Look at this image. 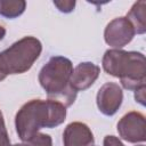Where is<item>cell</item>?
I'll return each instance as SVG.
<instances>
[{
    "label": "cell",
    "mask_w": 146,
    "mask_h": 146,
    "mask_svg": "<svg viewBox=\"0 0 146 146\" xmlns=\"http://www.w3.org/2000/svg\"><path fill=\"white\" fill-rule=\"evenodd\" d=\"M119 136L128 143H144L146 140V122L143 113L131 111L125 113L117 122Z\"/></svg>",
    "instance_id": "obj_5"
},
{
    "label": "cell",
    "mask_w": 146,
    "mask_h": 146,
    "mask_svg": "<svg viewBox=\"0 0 146 146\" xmlns=\"http://www.w3.org/2000/svg\"><path fill=\"white\" fill-rule=\"evenodd\" d=\"M123 102V91L122 88L115 82L104 83L96 96L97 107L106 116L114 115Z\"/></svg>",
    "instance_id": "obj_7"
},
{
    "label": "cell",
    "mask_w": 146,
    "mask_h": 146,
    "mask_svg": "<svg viewBox=\"0 0 146 146\" xmlns=\"http://www.w3.org/2000/svg\"><path fill=\"white\" fill-rule=\"evenodd\" d=\"M42 51V43L35 36H23L0 52V71L6 76L27 72Z\"/></svg>",
    "instance_id": "obj_4"
},
{
    "label": "cell",
    "mask_w": 146,
    "mask_h": 146,
    "mask_svg": "<svg viewBox=\"0 0 146 146\" xmlns=\"http://www.w3.org/2000/svg\"><path fill=\"white\" fill-rule=\"evenodd\" d=\"M6 78H7V76H6L5 74H2V73H1V71H0V82H1L2 80H5Z\"/></svg>",
    "instance_id": "obj_18"
},
{
    "label": "cell",
    "mask_w": 146,
    "mask_h": 146,
    "mask_svg": "<svg viewBox=\"0 0 146 146\" xmlns=\"http://www.w3.org/2000/svg\"><path fill=\"white\" fill-rule=\"evenodd\" d=\"M136 146H145L144 144H140V145H136Z\"/></svg>",
    "instance_id": "obj_19"
},
{
    "label": "cell",
    "mask_w": 146,
    "mask_h": 146,
    "mask_svg": "<svg viewBox=\"0 0 146 146\" xmlns=\"http://www.w3.org/2000/svg\"><path fill=\"white\" fill-rule=\"evenodd\" d=\"M54 5L57 7V9L62 13H65V14H68V13H72L75 8V5L76 2L74 0H55L54 1Z\"/></svg>",
    "instance_id": "obj_13"
},
{
    "label": "cell",
    "mask_w": 146,
    "mask_h": 146,
    "mask_svg": "<svg viewBox=\"0 0 146 146\" xmlns=\"http://www.w3.org/2000/svg\"><path fill=\"white\" fill-rule=\"evenodd\" d=\"M135 30L125 16L112 19L104 30V40L113 49H121L135 36Z\"/></svg>",
    "instance_id": "obj_6"
},
{
    "label": "cell",
    "mask_w": 146,
    "mask_h": 146,
    "mask_svg": "<svg viewBox=\"0 0 146 146\" xmlns=\"http://www.w3.org/2000/svg\"><path fill=\"white\" fill-rule=\"evenodd\" d=\"M102 65L107 74L119 78L127 90L135 91L146 83L145 56L139 51L108 49L103 56Z\"/></svg>",
    "instance_id": "obj_3"
},
{
    "label": "cell",
    "mask_w": 146,
    "mask_h": 146,
    "mask_svg": "<svg viewBox=\"0 0 146 146\" xmlns=\"http://www.w3.org/2000/svg\"><path fill=\"white\" fill-rule=\"evenodd\" d=\"M125 17L132 25L135 33L144 34L146 32V2L144 0L135 2Z\"/></svg>",
    "instance_id": "obj_10"
},
{
    "label": "cell",
    "mask_w": 146,
    "mask_h": 146,
    "mask_svg": "<svg viewBox=\"0 0 146 146\" xmlns=\"http://www.w3.org/2000/svg\"><path fill=\"white\" fill-rule=\"evenodd\" d=\"M64 146H94L95 138L91 129L83 122H71L63 132Z\"/></svg>",
    "instance_id": "obj_8"
},
{
    "label": "cell",
    "mask_w": 146,
    "mask_h": 146,
    "mask_svg": "<svg viewBox=\"0 0 146 146\" xmlns=\"http://www.w3.org/2000/svg\"><path fill=\"white\" fill-rule=\"evenodd\" d=\"M0 146H11L1 110H0Z\"/></svg>",
    "instance_id": "obj_14"
},
{
    "label": "cell",
    "mask_w": 146,
    "mask_h": 146,
    "mask_svg": "<svg viewBox=\"0 0 146 146\" xmlns=\"http://www.w3.org/2000/svg\"><path fill=\"white\" fill-rule=\"evenodd\" d=\"M11 146H52V139L49 135L39 132L33 138L19 144H14Z\"/></svg>",
    "instance_id": "obj_12"
},
{
    "label": "cell",
    "mask_w": 146,
    "mask_h": 146,
    "mask_svg": "<svg viewBox=\"0 0 146 146\" xmlns=\"http://www.w3.org/2000/svg\"><path fill=\"white\" fill-rule=\"evenodd\" d=\"M5 35H6V29L2 25H0V41L5 38Z\"/></svg>",
    "instance_id": "obj_17"
},
{
    "label": "cell",
    "mask_w": 146,
    "mask_h": 146,
    "mask_svg": "<svg viewBox=\"0 0 146 146\" xmlns=\"http://www.w3.org/2000/svg\"><path fill=\"white\" fill-rule=\"evenodd\" d=\"M26 8L24 0H0V16L6 18H16L21 16Z\"/></svg>",
    "instance_id": "obj_11"
},
{
    "label": "cell",
    "mask_w": 146,
    "mask_h": 146,
    "mask_svg": "<svg viewBox=\"0 0 146 146\" xmlns=\"http://www.w3.org/2000/svg\"><path fill=\"white\" fill-rule=\"evenodd\" d=\"M145 90H146V86L135 90V99L137 103H139L143 106H145Z\"/></svg>",
    "instance_id": "obj_16"
},
{
    "label": "cell",
    "mask_w": 146,
    "mask_h": 146,
    "mask_svg": "<svg viewBox=\"0 0 146 146\" xmlns=\"http://www.w3.org/2000/svg\"><path fill=\"white\" fill-rule=\"evenodd\" d=\"M66 119V107L51 99H31L15 115L16 132L22 141L33 138L42 128H55Z\"/></svg>",
    "instance_id": "obj_1"
},
{
    "label": "cell",
    "mask_w": 146,
    "mask_h": 146,
    "mask_svg": "<svg viewBox=\"0 0 146 146\" xmlns=\"http://www.w3.org/2000/svg\"><path fill=\"white\" fill-rule=\"evenodd\" d=\"M73 73L72 62L64 56L51 57L39 72L38 80L46 91L48 99L70 107L76 99L78 92L71 86Z\"/></svg>",
    "instance_id": "obj_2"
},
{
    "label": "cell",
    "mask_w": 146,
    "mask_h": 146,
    "mask_svg": "<svg viewBox=\"0 0 146 146\" xmlns=\"http://www.w3.org/2000/svg\"><path fill=\"white\" fill-rule=\"evenodd\" d=\"M100 74V67L91 62H82L73 70L71 76V86L78 91H83L90 88Z\"/></svg>",
    "instance_id": "obj_9"
},
{
    "label": "cell",
    "mask_w": 146,
    "mask_h": 146,
    "mask_svg": "<svg viewBox=\"0 0 146 146\" xmlns=\"http://www.w3.org/2000/svg\"><path fill=\"white\" fill-rule=\"evenodd\" d=\"M103 146H124V144L115 136L113 135H107L104 138Z\"/></svg>",
    "instance_id": "obj_15"
}]
</instances>
